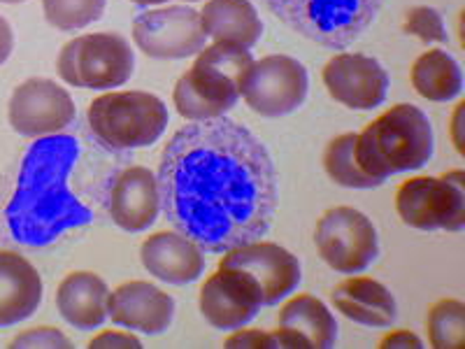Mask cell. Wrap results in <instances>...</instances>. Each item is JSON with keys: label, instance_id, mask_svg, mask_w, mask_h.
Wrapping results in <instances>:
<instances>
[{"label": "cell", "instance_id": "1", "mask_svg": "<svg viewBox=\"0 0 465 349\" xmlns=\"http://www.w3.org/2000/svg\"><path fill=\"white\" fill-rule=\"evenodd\" d=\"M156 182L165 219L207 254L256 243L275 219V164L254 133L228 116L174 133Z\"/></svg>", "mask_w": 465, "mask_h": 349}, {"label": "cell", "instance_id": "2", "mask_svg": "<svg viewBox=\"0 0 465 349\" xmlns=\"http://www.w3.org/2000/svg\"><path fill=\"white\" fill-rule=\"evenodd\" d=\"M37 164L19 205L16 233L26 243H45L61 228L80 226L94 219V205L80 201L64 184L68 170L74 168L80 147L61 133L37 138Z\"/></svg>", "mask_w": 465, "mask_h": 349}, {"label": "cell", "instance_id": "3", "mask_svg": "<svg viewBox=\"0 0 465 349\" xmlns=\"http://www.w3.org/2000/svg\"><path fill=\"white\" fill-rule=\"evenodd\" d=\"M433 147L429 116L410 103L393 105L356 135L359 165L380 182L391 174L423 168L433 156Z\"/></svg>", "mask_w": 465, "mask_h": 349}, {"label": "cell", "instance_id": "4", "mask_svg": "<svg viewBox=\"0 0 465 349\" xmlns=\"http://www.w3.org/2000/svg\"><path fill=\"white\" fill-rule=\"evenodd\" d=\"M254 58L247 47L235 43H214L198 52L191 65L174 85L173 101L177 112L191 122L223 116L240 98V86Z\"/></svg>", "mask_w": 465, "mask_h": 349}, {"label": "cell", "instance_id": "5", "mask_svg": "<svg viewBox=\"0 0 465 349\" xmlns=\"http://www.w3.org/2000/svg\"><path fill=\"white\" fill-rule=\"evenodd\" d=\"M282 24L326 49H344L371 26L384 0H263Z\"/></svg>", "mask_w": 465, "mask_h": 349}, {"label": "cell", "instance_id": "6", "mask_svg": "<svg viewBox=\"0 0 465 349\" xmlns=\"http://www.w3.org/2000/svg\"><path fill=\"white\" fill-rule=\"evenodd\" d=\"M94 138L112 152L149 147L168 128L163 101L147 91H119L94 98L86 112Z\"/></svg>", "mask_w": 465, "mask_h": 349}, {"label": "cell", "instance_id": "7", "mask_svg": "<svg viewBox=\"0 0 465 349\" xmlns=\"http://www.w3.org/2000/svg\"><path fill=\"white\" fill-rule=\"evenodd\" d=\"M135 70V56L119 33H91L74 37L58 54V75L80 89H116Z\"/></svg>", "mask_w": 465, "mask_h": 349}, {"label": "cell", "instance_id": "8", "mask_svg": "<svg viewBox=\"0 0 465 349\" xmlns=\"http://www.w3.org/2000/svg\"><path fill=\"white\" fill-rule=\"evenodd\" d=\"M396 210L407 226L419 231H463L465 174L454 170L442 177H412L396 194Z\"/></svg>", "mask_w": 465, "mask_h": 349}, {"label": "cell", "instance_id": "9", "mask_svg": "<svg viewBox=\"0 0 465 349\" xmlns=\"http://www.w3.org/2000/svg\"><path fill=\"white\" fill-rule=\"evenodd\" d=\"M314 243L323 261L338 273L356 275L380 256L377 228L354 207H331L314 228Z\"/></svg>", "mask_w": 465, "mask_h": 349}, {"label": "cell", "instance_id": "10", "mask_svg": "<svg viewBox=\"0 0 465 349\" xmlns=\"http://www.w3.org/2000/svg\"><path fill=\"white\" fill-rule=\"evenodd\" d=\"M307 86V68L298 58L270 54L252 64L240 86V95L261 116L277 119L296 112L305 103Z\"/></svg>", "mask_w": 465, "mask_h": 349}, {"label": "cell", "instance_id": "11", "mask_svg": "<svg viewBox=\"0 0 465 349\" xmlns=\"http://www.w3.org/2000/svg\"><path fill=\"white\" fill-rule=\"evenodd\" d=\"M201 12L186 5L149 10L135 16L133 40L147 56L159 61H180L196 56L205 47Z\"/></svg>", "mask_w": 465, "mask_h": 349}, {"label": "cell", "instance_id": "12", "mask_svg": "<svg viewBox=\"0 0 465 349\" xmlns=\"http://www.w3.org/2000/svg\"><path fill=\"white\" fill-rule=\"evenodd\" d=\"M74 101L56 82L33 77L15 89L7 105L10 124L24 138H47L74 122Z\"/></svg>", "mask_w": 465, "mask_h": 349}, {"label": "cell", "instance_id": "13", "mask_svg": "<svg viewBox=\"0 0 465 349\" xmlns=\"http://www.w3.org/2000/svg\"><path fill=\"white\" fill-rule=\"evenodd\" d=\"M219 265L247 273L261 289L263 305H277L282 298L296 291L302 277L301 261L296 256L280 244L261 243V240L228 249Z\"/></svg>", "mask_w": 465, "mask_h": 349}, {"label": "cell", "instance_id": "14", "mask_svg": "<svg viewBox=\"0 0 465 349\" xmlns=\"http://www.w3.org/2000/svg\"><path fill=\"white\" fill-rule=\"evenodd\" d=\"M263 307L256 282L238 268L219 265L201 289V313L205 322L222 331L242 328Z\"/></svg>", "mask_w": 465, "mask_h": 349}, {"label": "cell", "instance_id": "15", "mask_svg": "<svg viewBox=\"0 0 465 349\" xmlns=\"http://www.w3.org/2000/svg\"><path fill=\"white\" fill-rule=\"evenodd\" d=\"M323 85L335 101L351 110H372L386 101L389 75L365 54H340L323 68Z\"/></svg>", "mask_w": 465, "mask_h": 349}, {"label": "cell", "instance_id": "16", "mask_svg": "<svg viewBox=\"0 0 465 349\" xmlns=\"http://www.w3.org/2000/svg\"><path fill=\"white\" fill-rule=\"evenodd\" d=\"M107 212L124 231H147L161 212L156 174L144 165H126L119 170L107 189Z\"/></svg>", "mask_w": 465, "mask_h": 349}, {"label": "cell", "instance_id": "17", "mask_svg": "<svg viewBox=\"0 0 465 349\" xmlns=\"http://www.w3.org/2000/svg\"><path fill=\"white\" fill-rule=\"evenodd\" d=\"M174 317V301L149 282L133 280L110 294L107 319L131 331L159 335L168 331Z\"/></svg>", "mask_w": 465, "mask_h": 349}, {"label": "cell", "instance_id": "18", "mask_svg": "<svg viewBox=\"0 0 465 349\" xmlns=\"http://www.w3.org/2000/svg\"><path fill=\"white\" fill-rule=\"evenodd\" d=\"M277 347L286 349H326L338 340V322L319 298L310 294L284 303L277 317Z\"/></svg>", "mask_w": 465, "mask_h": 349}, {"label": "cell", "instance_id": "19", "mask_svg": "<svg viewBox=\"0 0 465 349\" xmlns=\"http://www.w3.org/2000/svg\"><path fill=\"white\" fill-rule=\"evenodd\" d=\"M144 270L165 284H189L205 270L203 249L180 231H161L149 235L140 247Z\"/></svg>", "mask_w": 465, "mask_h": 349}, {"label": "cell", "instance_id": "20", "mask_svg": "<svg viewBox=\"0 0 465 349\" xmlns=\"http://www.w3.org/2000/svg\"><path fill=\"white\" fill-rule=\"evenodd\" d=\"M43 277L16 252H0V326L33 317L43 303Z\"/></svg>", "mask_w": 465, "mask_h": 349}, {"label": "cell", "instance_id": "21", "mask_svg": "<svg viewBox=\"0 0 465 349\" xmlns=\"http://www.w3.org/2000/svg\"><path fill=\"white\" fill-rule=\"evenodd\" d=\"M110 305V289L105 280L89 270L70 273L56 291L58 314L80 331H94L103 326Z\"/></svg>", "mask_w": 465, "mask_h": 349}, {"label": "cell", "instance_id": "22", "mask_svg": "<svg viewBox=\"0 0 465 349\" xmlns=\"http://www.w3.org/2000/svg\"><path fill=\"white\" fill-rule=\"evenodd\" d=\"M338 313L361 326L386 328L398 317L396 298L381 282L372 277H351L333 289L331 296Z\"/></svg>", "mask_w": 465, "mask_h": 349}, {"label": "cell", "instance_id": "23", "mask_svg": "<svg viewBox=\"0 0 465 349\" xmlns=\"http://www.w3.org/2000/svg\"><path fill=\"white\" fill-rule=\"evenodd\" d=\"M201 26L217 43H235L247 49L263 35V22L249 0H210L201 12Z\"/></svg>", "mask_w": 465, "mask_h": 349}, {"label": "cell", "instance_id": "24", "mask_svg": "<svg viewBox=\"0 0 465 349\" xmlns=\"http://www.w3.org/2000/svg\"><path fill=\"white\" fill-rule=\"evenodd\" d=\"M412 86L419 95L433 103L454 101L463 91V73L450 52L430 49L414 61Z\"/></svg>", "mask_w": 465, "mask_h": 349}, {"label": "cell", "instance_id": "25", "mask_svg": "<svg viewBox=\"0 0 465 349\" xmlns=\"http://www.w3.org/2000/svg\"><path fill=\"white\" fill-rule=\"evenodd\" d=\"M323 168H326L328 177L344 189H375L381 184L380 180L371 177L359 165L354 133H344V135H338L326 145Z\"/></svg>", "mask_w": 465, "mask_h": 349}, {"label": "cell", "instance_id": "26", "mask_svg": "<svg viewBox=\"0 0 465 349\" xmlns=\"http://www.w3.org/2000/svg\"><path fill=\"white\" fill-rule=\"evenodd\" d=\"M426 328L435 349L465 347V305L456 298L435 303L426 319Z\"/></svg>", "mask_w": 465, "mask_h": 349}, {"label": "cell", "instance_id": "27", "mask_svg": "<svg viewBox=\"0 0 465 349\" xmlns=\"http://www.w3.org/2000/svg\"><path fill=\"white\" fill-rule=\"evenodd\" d=\"M45 19L58 31H80L98 22L105 12V0H43Z\"/></svg>", "mask_w": 465, "mask_h": 349}, {"label": "cell", "instance_id": "28", "mask_svg": "<svg viewBox=\"0 0 465 349\" xmlns=\"http://www.w3.org/2000/svg\"><path fill=\"white\" fill-rule=\"evenodd\" d=\"M402 28H405L407 33L417 35L423 43H447V40H450L442 16H440V12L433 10V7H412Z\"/></svg>", "mask_w": 465, "mask_h": 349}, {"label": "cell", "instance_id": "29", "mask_svg": "<svg viewBox=\"0 0 465 349\" xmlns=\"http://www.w3.org/2000/svg\"><path fill=\"white\" fill-rule=\"evenodd\" d=\"M12 347H70V340L58 328H33L12 340Z\"/></svg>", "mask_w": 465, "mask_h": 349}, {"label": "cell", "instance_id": "30", "mask_svg": "<svg viewBox=\"0 0 465 349\" xmlns=\"http://www.w3.org/2000/svg\"><path fill=\"white\" fill-rule=\"evenodd\" d=\"M223 347H249V349H275L277 340L275 335L268 334V331H261V328H242V331H235L231 338L223 343Z\"/></svg>", "mask_w": 465, "mask_h": 349}, {"label": "cell", "instance_id": "31", "mask_svg": "<svg viewBox=\"0 0 465 349\" xmlns=\"http://www.w3.org/2000/svg\"><path fill=\"white\" fill-rule=\"evenodd\" d=\"M89 347H143L135 335L131 334H122V331H105V334L95 335L94 340L89 343Z\"/></svg>", "mask_w": 465, "mask_h": 349}, {"label": "cell", "instance_id": "32", "mask_svg": "<svg viewBox=\"0 0 465 349\" xmlns=\"http://www.w3.org/2000/svg\"><path fill=\"white\" fill-rule=\"evenodd\" d=\"M381 347H401V349H421L423 343L417 334L412 331H393L391 335H386L381 340Z\"/></svg>", "mask_w": 465, "mask_h": 349}, {"label": "cell", "instance_id": "33", "mask_svg": "<svg viewBox=\"0 0 465 349\" xmlns=\"http://www.w3.org/2000/svg\"><path fill=\"white\" fill-rule=\"evenodd\" d=\"M12 47H15V35H12L10 24L5 22V16H0V65L10 58Z\"/></svg>", "mask_w": 465, "mask_h": 349}, {"label": "cell", "instance_id": "34", "mask_svg": "<svg viewBox=\"0 0 465 349\" xmlns=\"http://www.w3.org/2000/svg\"><path fill=\"white\" fill-rule=\"evenodd\" d=\"M463 110H465V103H460V105L456 107V116H454V143H456V147H459L460 154L465 152L463 143H460V115H463Z\"/></svg>", "mask_w": 465, "mask_h": 349}, {"label": "cell", "instance_id": "35", "mask_svg": "<svg viewBox=\"0 0 465 349\" xmlns=\"http://www.w3.org/2000/svg\"><path fill=\"white\" fill-rule=\"evenodd\" d=\"M138 5H159V3H168V0H133Z\"/></svg>", "mask_w": 465, "mask_h": 349}, {"label": "cell", "instance_id": "36", "mask_svg": "<svg viewBox=\"0 0 465 349\" xmlns=\"http://www.w3.org/2000/svg\"><path fill=\"white\" fill-rule=\"evenodd\" d=\"M0 3H7V5H15V3H24V0H0Z\"/></svg>", "mask_w": 465, "mask_h": 349}]
</instances>
